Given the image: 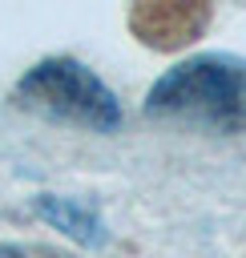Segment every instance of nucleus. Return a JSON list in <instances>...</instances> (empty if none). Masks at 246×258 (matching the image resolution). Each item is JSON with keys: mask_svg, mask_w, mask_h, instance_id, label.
<instances>
[{"mask_svg": "<svg viewBox=\"0 0 246 258\" xmlns=\"http://www.w3.org/2000/svg\"><path fill=\"white\" fill-rule=\"evenodd\" d=\"M40 214L56 230H65L69 238H81V242H97L101 238V226H97V218L85 206H73V202H60V198H44L40 202Z\"/></svg>", "mask_w": 246, "mask_h": 258, "instance_id": "3", "label": "nucleus"}, {"mask_svg": "<svg viewBox=\"0 0 246 258\" xmlns=\"http://www.w3.org/2000/svg\"><path fill=\"white\" fill-rule=\"evenodd\" d=\"M149 117L206 125L218 133L246 129V60L206 52L173 64L145 97Z\"/></svg>", "mask_w": 246, "mask_h": 258, "instance_id": "1", "label": "nucleus"}, {"mask_svg": "<svg viewBox=\"0 0 246 258\" xmlns=\"http://www.w3.org/2000/svg\"><path fill=\"white\" fill-rule=\"evenodd\" d=\"M16 97H20V105H28L44 117L69 121V125H85V129H101V133L121 125V105L109 93V85L93 69H85L69 56H52V60H40L36 69H28L24 81L16 85Z\"/></svg>", "mask_w": 246, "mask_h": 258, "instance_id": "2", "label": "nucleus"}, {"mask_svg": "<svg viewBox=\"0 0 246 258\" xmlns=\"http://www.w3.org/2000/svg\"><path fill=\"white\" fill-rule=\"evenodd\" d=\"M0 258H24L20 250H12V246H0Z\"/></svg>", "mask_w": 246, "mask_h": 258, "instance_id": "4", "label": "nucleus"}]
</instances>
